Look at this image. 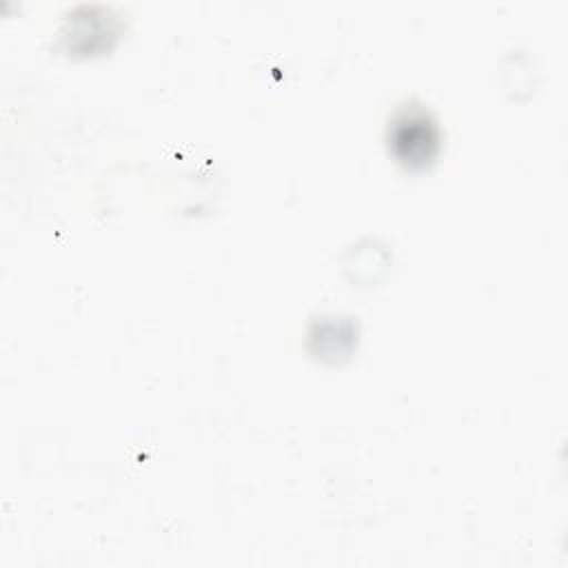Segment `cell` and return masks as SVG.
Instances as JSON below:
<instances>
[{
  "mask_svg": "<svg viewBox=\"0 0 568 568\" xmlns=\"http://www.w3.org/2000/svg\"><path fill=\"white\" fill-rule=\"evenodd\" d=\"M390 142L402 162L424 166L435 155L437 129L424 111H406L395 120Z\"/></svg>",
  "mask_w": 568,
  "mask_h": 568,
  "instance_id": "obj_1",
  "label": "cell"
}]
</instances>
